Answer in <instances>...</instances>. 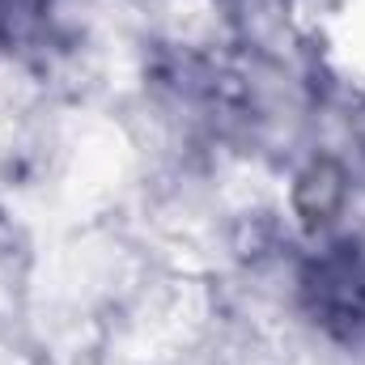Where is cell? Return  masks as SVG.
I'll list each match as a JSON object with an SVG mask.
<instances>
[{
    "label": "cell",
    "instance_id": "6da1fadb",
    "mask_svg": "<svg viewBox=\"0 0 365 365\" xmlns=\"http://www.w3.org/2000/svg\"><path fill=\"white\" fill-rule=\"evenodd\" d=\"M314 293H319L323 310L331 314L327 323H361L365 319V272L357 264H349V259L327 264L314 280Z\"/></svg>",
    "mask_w": 365,
    "mask_h": 365
}]
</instances>
